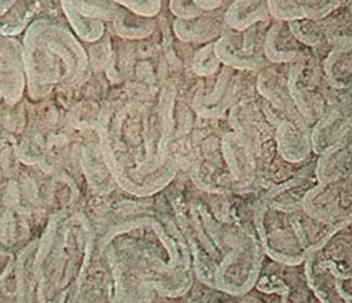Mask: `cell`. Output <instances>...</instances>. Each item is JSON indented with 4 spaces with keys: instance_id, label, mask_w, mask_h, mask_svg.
Listing matches in <instances>:
<instances>
[{
    "instance_id": "cell-15",
    "label": "cell",
    "mask_w": 352,
    "mask_h": 303,
    "mask_svg": "<svg viewBox=\"0 0 352 303\" xmlns=\"http://www.w3.org/2000/svg\"><path fill=\"white\" fill-rule=\"evenodd\" d=\"M111 22L116 33L126 39H146L154 32L156 27L155 18L135 14L119 6Z\"/></svg>"
},
{
    "instance_id": "cell-11",
    "label": "cell",
    "mask_w": 352,
    "mask_h": 303,
    "mask_svg": "<svg viewBox=\"0 0 352 303\" xmlns=\"http://www.w3.org/2000/svg\"><path fill=\"white\" fill-rule=\"evenodd\" d=\"M349 0H269L271 16L275 20L324 18Z\"/></svg>"
},
{
    "instance_id": "cell-24",
    "label": "cell",
    "mask_w": 352,
    "mask_h": 303,
    "mask_svg": "<svg viewBox=\"0 0 352 303\" xmlns=\"http://www.w3.org/2000/svg\"><path fill=\"white\" fill-rule=\"evenodd\" d=\"M349 6H351V10H352V0H349Z\"/></svg>"
},
{
    "instance_id": "cell-17",
    "label": "cell",
    "mask_w": 352,
    "mask_h": 303,
    "mask_svg": "<svg viewBox=\"0 0 352 303\" xmlns=\"http://www.w3.org/2000/svg\"><path fill=\"white\" fill-rule=\"evenodd\" d=\"M324 70L335 88H346L352 82V48L332 50L324 61Z\"/></svg>"
},
{
    "instance_id": "cell-5",
    "label": "cell",
    "mask_w": 352,
    "mask_h": 303,
    "mask_svg": "<svg viewBox=\"0 0 352 303\" xmlns=\"http://www.w3.org/2000/svg\"><path fill=\"white\" fill-rule=\"evenodd\" d=\"M262 109L274 127L277 149L285 161L303 163L316 155L312 150L311 127L297 107L279 109L263 99Z\"/></svg>"
},
{
    "instance_id": "cell-13",
    "label": "cell",
    "mask_w": 352,
    "mask_h": 303,
    "mask_svg": "<svg viewBox=\"0 0 352 303\" xmlns=\"http://www.w3.org/2000/svg\"><path fill=\"white\" fill-rule=\"evenodd\" d=\"M316 176L318 182L352 178V148L346 142L318 156Z\"/></svg>"
},
{
    "instance_id": "cell-20",
    "label": "cell",
    "mask_w": 352,
    "mask_h": 303,
    "mask_svg": "<svg viewBox=\"0 0 352 303\" xmlns=\"http://www.w3.org/2000/svg\"><path fill=\"white\" fill-rule=\"evenodd\" d=\"M117 6L135 14L155 18L162 8V0H113Z\"/></svg>"
},
{
    "instance_id": "cell-12",
    "label": "cell",
    "mask_w": 352,
    "mask_h": 303,
    "mask_svg": "<svg viewBox=\"0 0 352 303\" xmlns=\"http://www.w3.org/2000/svg\"><path fill=\"white\" fill-rule=\"evenodd\" d=\"M223 19L228 29L242 31L273 18L269 0H234L223 12Z\"/></svg>"
},
{
    "instance_id": "cell-7",
    "label": "cell",
    "mask_w": 352,
    "mask_h": 303,
    "mask_svg": "<svg viewBox=\"0 0 352 303\" xmlns=\"http://www.w3.org/2000/svg\"><path fill=\"white\" fill-rule=\"evenodd\" d=\"M316 161L318 156L316 155L293 178L269 189L261 198L270 207L283 211L303 209L306 197L318 184Z\"/></svg>"
},
{
    "instance_id": "cell-3",
    "label": "cell",
    "mask_w": 352,
    "mask_h": 303,
    "mask_svg": "<svg viewBox=\"0 0 352 303\" xmlns=\"http://www.w3.org/2000/svg\"><path fill=\"white\" fill-rule=\"evenodd\" d=\"M289 86L296 107L311 128L336 95L337 88L324 74V62L314 55L289 64Z\"/></svg>"
},
{
    "instance_id": "cell-25",
    "label": "cell",
    "mask_w": 352,
    "mask_h": 303,
    "mask_svg": "<svg viewBox=\"0 0 352 303\" xmlns=\"http://www.w3.org/2000/svg\"><path fill=\"white\" fill-rule=\"evenodd\" d=\"M349 303H352V302H349Z\"/></svg>"
},
{
    "instance_id": "cell-21",
    "label": "cell",
    "mask_w": 352,
    "mask_h": 303,
    "mask_svg": "<svg viewBox=\"0 0 352 303\" xmlns=\"http://www.w3.org/2000/svg\"><path fill=\"white\" fill-rule=\"evenodd\" d=\"M169 8L176 19L182 20L197 18L204 12L202 8H199L195 0H170Z\"/></svg>"
},
{
    "instance_id": "cell-6",
    "label": "cell",
    "mask_w": 352,
    "mask_h": 303,
    "mask_svg": "<svg viewBox=\"0 0 352 303\" xmlns=\"http://www.w3.org/2000/svg\"><path fill=\"white\" fill-rule=\"evenodd\" d=\"M303 209L335 230L352 224V178L318 182L306 197Z\"/></svg>"
},
{
    "instance_id": "cell-14",
    "label": "cell",
    "mask_w": 352,
    "mask_h": 303,
    "mask_svg": "<svg viewBox=\"0 0 352 303\" xmlns=\"http://www.w3.org/2000/svg\"><path fill=\"white\" fill-rule=\"evenodd\" d=\"M327 41L333 50L352 48V10L349 2L318 19Z\"/></svg>"
},
{
    "instance_id": "cell-1",
    "label": "cell",
    "mask_w": 352,
    "mask_h": 303,
    "mask_svg": "<svg viewBox=\"0 0 352 303\" xmlns=\"http://www.w3.org/2000/svg\"><path fill=\"white\" fill-rule=\"evenodd\" d=\"M306 278L322 303H349L339 285L352 278V224L336 230L304 261Z\"/></svg>"
},
{
    "instance_id": "cell-9",
    "label": "cell",
    "mask_w": 352,
    "mask_h": 303,
    "mask_svg": "<svg viewBox=\"0 0 352 303\" xmlns=\"http://www.w3.org/2000/svg\"><path fill=\"white\" fill-rule=\"evenodd\" d=\"M289 64H270L258 70L256 90L264 101L279 109L296 107L289 86Z\"/></svg>"
},
{
    "instance_id": "cell-4",
    "label": "cell",
    "mask_w": 352,
    "mask_h": 303,
    "mask_svg": "<svg viewBox=\"0 0 352 303\" xmlns=\"http://www.w3.org/2000/svg\"><path fill=\"white\" fill-rule=\"evenodd\" d=\"M273 19L258 23L245 30L227 29L214 41L219 61L232 70L258 72L270 65L265 56V39Z\"/></svg>"
},
{
    "instance_id": "cell-8",
    "label": "cell",
    "mask_w": 352,
    "mask_h": 303,
    "mask_svg": "<svg viewBox=\"0 0 352 303\" xmlns=\"http://www.w3.org/2000/svg\"><path fill=\"white\" fill-rule=\"evenodd\" d=\"M314 55L294 34L289 22L273 19L265 39V56L271 64H292Z\"/></svg>"
},
{
    "instance_id": "cell-19",
    "label": "cell",
    "mask_w": 352,
    "mask_h": 303,
    "mask_svg": "<svg viewBox=\"0 0 352 303\" xmlns=\"http://www.w3.org/2000/svg\"><path fill=\"white\" fill-rule=\"evenodd\" d=\"M221 62L219 61L214 50V41L205 45L202 49L199 50L192 60V70L198 76H212L217 72Z\"/></svg>"
},
{
    "instance_id": "cell-23",
    "label": "cell",
    "mask_w": 352,
    "mask_h": 303,
    "mask_svg": "<svg viewBox=\"0 0 352 303\" xmlns=\"http://www.w3.org/2000/svg\"><path fill=\"white\" fill-rule=\"evenodd\" d=\"M345 142H346L352 148V129L351 132H349V136H346V138H345Z\"/></svg>"
},
{
    "instance_id": "cell-16",
    "label": "cell",
    "mask_w": 352,
    "mask_h": 303,
    "mask_svg": "<svg viewBox=\"0 0 352 303\" xmlns=\"http://www.w3.org/2000/svg\"><path fill=\"white\" fill-rule=\"evenodd\" d=\"M232 68L225 66L219 74V82L210 97L196 99V109L204 117H217L223 113L232 91Z\"/></svg>"
},
{
    "instance_id": "cell-22",
    "label": "cell",
    "mask_w": 352,
    "mask_h": 303,
    "mask_svg": "<svg viewBox=\"0 0 352 303\" xmlns=\"http://www.w3.org/2000/svg\"><path fill=\"white\" fill-rule=\"evenodd\" d=\"M223 1L225 0H195L199 8H202L204 12L219 10Z\"/></svg>"
},
{
    "instance_id": "cell-10",
    "label": "cell",
    "mask_w": 352,
    "mask_h": 303,
    "mask_svg": "<svg viewBox=\"0 0 352 303\" xmlns=\"http://www.w3.org/2000/svg\"><path fill=\"white\" fill-rule=\"evenodd\" d=\"M227 29L223 14L217 10L204 12L190 20L175 19L173 23L176 37L184 43H211Z\"/></svg>"
},
{
    "instance_id": "cell-2",
    "label": "cell",
    "mask_w": 352,
    "mask_h": 303,
    "mask_svg": "<svg viewBox=\"0 0 352 303\" xmlns=\"http://www.w3.org/2000/svg\"><path fill=\"white\" fill-rule=\"evenodd\" d=\"M294 211L275 209L262 198L256 201L254 207V228L265 254L283 264H302L308 256Z\"/></svg>"
},
{
    "instance_id": "cell-18",
    "label": "cell",
    "mask_w": 352,
    "mask_h": 303,
    "mask_svg": "<svg viewBox=\"0 0 352 303\" xmlns=\"http://www.w3.org/2000/svg\"><path fill=\"white\" fill-rule=\"evenodd\" d=\"M289 24L295 36L311 50L318 49L328 43L322 25L316 19H297L289 21Z\"/></svg>"
}]
</instances>
